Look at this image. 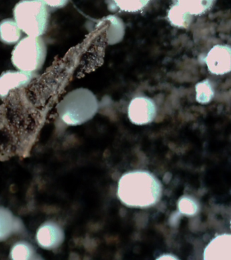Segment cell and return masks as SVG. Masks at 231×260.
<instances>
[{"label": "cell", "mask_w": 231, "mask_h": 260, "mask_svg": "<svg viewBox=\"0 0 231 260\" xmlns=\"http://www.w3.org/2000/svg\"><path fill=\"white\" fill-rule=\"evenodd\" d=\"M161 185L153 174L144 170L123 174L117 184V194L121 202L131 208H147L159 201Z\"/></svg>", "instance_id": "obj_1"}, {"label": "cell", "mask_w": 231, "mask_h": 260, "mask_svg": "<svg viewBox=\"0 0 231 260\" xmlns=\"http://www.w3.org/2000/svg\"><path fill=\"white\" fill-rule=\"evenodd\" d=\"M15 21L28 36L40 37L47 28L48 12L43 0H22L14 8Z\"/></svg>", "instance_id": "obj_2"}, {"label": "cell", "mask_w": 231, "mask_h": 260, "mask_svg": "<svg viewBox=\"0 0 231 260\" xmlns=\"http://www.w3.org/2000/svg\"><path fill=\"white\" fill-rule=\"evenodd\" d=\"M46 47L40 37L27 36L22 39L12 52V62L23 72L31 73L43 65Z\"/></svg>", "instance_id": "obj_3"}, {"label": "cell", "mask_w": 231, "mask_h": 260, "mask_svg": "<svg viewBox=\"0 0 231 260\" xmlns=\"http://www.w3.org/2000/svg\"><path fill=\"white\" fill-rule=\"evenodd\" d=\"M156 113L155 103L149 98L144 96L131 100L127 109L129 121L138 125L151 123L155 119Z\"/></svg>", "instance_id": "obj_4"}, {"label": "cell", "mask_w": 231, "mask_h": 260, "mask_svg": "<svg viewBox=\"0 0 231 260\" xmlns=\"http://www.w3.org/2000/svg\"><path fill=\"white\" fill-rule=\"evenodd\" d=\"M208 70L214 75H224L231 72V47L216 45L203 58Z\"/></svg>", "instance_id": "obj_5"}, {"label": "cell", "mask_w": 231, "mask_h": 260, "mask_svg": "<svg viewBox=\"0 0 231 260\" xmlns=\"http://www.w3.org/2000/svg\"><path fill=\"white\" fill-rule=\"evenodd\" d=\"M36 241L43 249H55L64 240L63 230L58 223L47 221L40 225L36 233Z\"/></svg>", "instance_id": "obj_6"}, {"label": "cell", "mask_w": 231, "mask_h": 260, "mask_svg": "<svg viewBox=\"0 0 231 260\" xmlns=\"http://www.w3.org/2000/svg\"><path fill=\"white\" fill-rule=\"evenodd\" d=\"M206 260H231V235L217 236L207 245L203 254Z\"/></svg>", "instance_id": "obj_7"}, {"label": "cell", "mask_w": 231, "mask_h": 260, "mask_svg": "<svg viewBox=\"0 0 231 260\" xmlns=\"http://www.w3.org/2000/svg\"><path fill=\"white\" fill-rule=\"evenodd\" d=\"M31 78V74L23 71H9L4 73L0 79V93L2 96L7 95L10 90L27 84Z\"/></svg>", "instance_id": "obj_8"}, {"label": "cell", "mask_w": 231, "mask_h": 260, "mask_svg": "<svg viewBox=\"0 0 231 260\" xmlns=\"http://www.w3.org/2000/svg\"><path fill=\"white\" fill-rule=\"evenodd\" d=\"M215 0H174L172 7L186 15H202L212 7Z\"/></svg>", "instance_id": "obj_9"}, {"label": "cell", "mask_w": 231, "mask_h": 260, "mask_svg": "<svg viewBox=\"0 0 231 260\" xmlns=\"http://www.w3.org/2000/svg\"><path fill=\"white\" fill-rule=\"evenodd\" d=\"M21 28L13 20H4L0 26L1 40L6 44H13L17 43L21 38Z\"/></svg>", "instance_id": "obj_10"}, {"label": "cell", "mask_w": 231, "mask_h": 260, "mask_svg": "<svg viewBox=\"0 0 231 260\" xmlns=\"http://www.w3.org/2000/svg\"><path fill=\"white\" fill-rule=\"evenodd\" d=\"M36 252L29 243L25 241L18 242L12 247L10 256L13 260H29L35 258Z\"/></svg>", "instance_id": "obj_11"}, {"label": "cell", "mask_w": 231, "mask_h": 260, "mask_svg": "<svg viewBox=\"0 0 231 260\" xmlns=\"http://www.w3.org/2000/svg\"><path fill=\"white\" fill-rule=\"evenodd\" d=\"M151 0H113L117 7L125 12L141 11Z\"/></svg>", "instance_id": "obj_12"}, {"label": "cell", "mask_w": 231, "mask_h": 260, "mask_svg": "<svg viewBox=\"0 0 231 260\" xmlns=\"http://www.w3.org/2000/svg\"><path fill=\"white\" fill-rule=\"evenodd\" d=\"M168 18H169L170 22L174 26H178V27L186 28L190 22H191V17L186 15V14L182 13L179 10L175 9L172 7L170 8L168 12Z\"/></svg>", "instance_id": "obj_13"}, {"label": "cell", "mask_w": 231, "mask_h": 260, "mask_svg": "<svg viewBox=\"0 0 231 260\" xmlns=\"http://www.w3.org/2000/svg\"><path fill=\"white\" fill-rule=\"evenodd\" d=\"M196 100L201 103H207L214 96V91L208 80L198 83L196 86Z\"/></svg>", "instance_id": "obj_14"}, {"label": "cell", "mask_w": 231, "mask_h": 260, "mask_svg": "<svg viewBox=\"0 0 231 260\" xmlns=\"http://www.w3.org/2000/svg\"><path fill=\"white\" fill-rule=\"evenodd\" d=\"M180 211L186 215H193L197 211V205L192 199L183 198L179 202Z\"/></svg>", "instance_id": "obj_15"}, {"label": "cell", "mask_w": 231, "mask_h": 260, "mask_svg": "<svg viewBox=\"0 0 231 260\" xmlns=\"http://www.w3.org/2000/svg\"><path fill=\"white\" fill-rule=\"evenodd\" d=\"M69 0H43L46 5L52 8H62L65 6Z\"/></svg>", "instance_id": "obj_16"}, {"label": "cell", "mask_w": 231, "mask_h": 260, "mask_svg": "<svg viewBox=\"0 0 231 260\" xmlns=\"http://www.w3.org/2000/svg\"><path fill=\"white\" fill-rule=\"evenodd\" d=\"M176 259L177 258L176 257H174V256H169V255H166L163 256H161V257H159L158 258V259Z\"/></svg>", "instance_id": "obj_17"}, {"label": "cell", "mask_w": 231, "mask_h": 260, "mask_svg": "<svg viewBox=\"0 0 231 260\" xmlns=\"http://www.w3.org/2000/svg\"><path fill=\"white\" fill-rule=\"evenodd\" d=\"M230 228H231V221H230Z\"/></svg>", "instance_id": "obj_18"}]
</instances>
